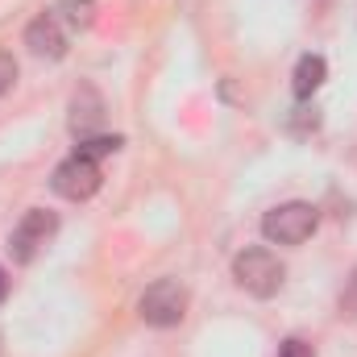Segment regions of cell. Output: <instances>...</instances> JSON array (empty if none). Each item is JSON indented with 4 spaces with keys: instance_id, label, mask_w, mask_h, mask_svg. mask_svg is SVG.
Wrapping results in <instances>:
<instances>
[{
    "instance_id": "obj_1",
    "label": "cell",
    "mask_w": 357,
    "mask_h": 357,
    "mask_svg": "<svg viewBox=\"0 0 357 357\" xmlns=\"http://www.w3.org/2000/svg\"><path fill=\"white\" fill-rule=\"evenodd\" d=\"M233 278H237V287L250 291L254 299H270V295L282 291L287 270H282V262H278L270 250L254 245V250H241V254L233 258Z\"/></svg>"
},
{
    "instance_id": "obj_8",
    "label": "cell",
    "mask_w": 357,
    "mask_h": 357,
    "mask_svg": "<svg viewBox=\"0 0 357 357\" xmlns=\"http://www.w3.org/2000/svg\"><path fill=\"white\" fill-rule=\"evenodd\" d=\"M324 75H328V63H324L320 54H303V59L295 63L291 88H295V96H299V100H307V96H316V91H320Z\"/></svg>"
},
{
    "instance_id": "obj_11",
    "label": "cell",
    "mask_w": 357,
    "mask_h": 357,
    "mask_svg": "<svg viewBox=\"0 0 357 357\" xmlns=\"http://www.w3.org/2000/svg\"><path fill=\"white\" fill-rule=\"evenodd\" d=\"M341 316H345V320H357V270L349 274V282H345V291H341Z\"/></svg>"
},
{
    "instance_id": "obj_6",
    "label": "cell",
    "mask_w": 357,
    "mask_h": 357,
    "mask_svg": "<svg viewBox=\"0 0 357 357\" xmlns=\"http://www.w3.org/2000/svg\"><path fill=\"white\" fill-rule=\"evenodd\" d=\"M25 46L38 54V59H63L67 54V29L54 13H38L29 25H25Z\"/></svg>"
},
{
    "instance_id": "obj_7",
    "label": "cell",
    "mask_w": 357,
    "mask_h": 357,
    "mask_svg": "<svg viewBox=\"0 0 357 357\" xmlns=\"http://www.w3.org/2000/svg\"><path fill=\"white\" fill-rule=\"evenodd\" d=\"M100 121H104V100L91 88H79L75 100H71V129H75L79 137H91V129H96Z\"/></svg>"
},
{
    "instance_id": "obj_4",
    "label": "cell",
    "mask_w": 357,
    "mask_h": 357,
    "mask_svg": "<svg viewBox=\"0 0 357 357\" xmlns=\"http://www.w3.org/2000/svg\"><path fill=\"white\" fill-rule=\"evenodd\" d=\"M59 233V216L54 212H46V208H33V212H25L21 220H17V229L8 233V254L17 258V262H33L42 250H46V241Z\"/></svg>"
},
{
    "instance_id": "obj_13",
    "label": "cell",
    "mask_w": 357,
    "mask_h": 357,
    "mask_svg": "<svg viewBox=\"0 0 357 357\" xmlns=\"http://www.w3.org/2000/svg\"><path fill=\"white\" fill-rule=\"evenodd\" d=\"M278 357H316V354H312V345H307V341H299V337H287V341L278 345Z\"/></svg>"
},
{
    "instance_id": "obj_12",
    "label": "cell",
    "mask_w": 357,
    "mask_h": 357,
    "mask_svg": "<svg viewBox=\"0 0 357 357\" xmlns=\"http://www.w3.org/2000/svg\"><path fill=\"white\" fill-rule=\"evenodd\" d=\"M13 84H17V59L0 50V96H4V91L13 88Z\"/></svg>"
},
{
    "instance_id": "obj_15",
    "label": "cell",
    "mask_w": 357,
    "mask_h": 357,
    "mask_svg": "<svg viewBox=\"0 0 357 357\" xmlns=\"http://www.w3.org/2000/svg\"><path fill=\"white\" fill-rule=\"evenodd\" d=\"M4 295H8V274H4V266H0V303H4Z\"/></svg>"
},
{
    "instance_id": "obj_10",
    "label": "cell",
    "mask_w": 357,
    "mask_h": 357,
    "mask_svg": "<svg viewBox=\"0 0 357 357\" xmlns=\"http://www.w3.org/2000/svg\"><path fill=\"white\" fill-rule=\"evenodd\" d=\"M121 150V137L112 133H91V137H79V150L75 154H84V158H91V162H100V158H108V154H116Z\"/></svg>"
},
{
    "instance_id": "obj_3",
    "label": "cell",
    "mask_w": 357,
    "mask_h": 357,
    "mask_svg": "<svg viewBox=\"0 0 357 357\" xmlns=\"http://www.w3.org/2000/svg\"><path fill=\"white\" fill-rule=\"evenodd\" d=\"M137 307H142V320L146 324L175 328V324H183V316H187V287L178 278H158V282L146 287V295H142Z\"/></svg>"
},
{
    "instance_id": "obj_2",
    "label": "cell",
    "mask_w": 357,
    "mask_h": 357,
    "mask_svg": "<svg viewBox=\"0 0 357 357\" xmlns=\"http://www.w3.org/2000/svg\"><path fill=\"white\" fill-rule=\"evenodd\" d=\"M316 225H320V212L303 199H291V204H278L262 216V237L274 245H299L316 233Z\"/></svg>"
},
{
    "instance_id": "obj_14",
    "label": "cell",
    "mask_w": 357,
    "mask_h": 357,
    "mask_svg": "<svg viewBox=\"0 0 357 357\" xmlns=\"http://www.w3.org/2000/svg\"><path fill=\"white\" fill-rule=\"evenodd\" d=\"M295 112H299V116H295V125H291L295 133H307V129H316V125H320L316 108H295Z\"/></svg>"
},
{
    "instance_id": "obj_9",
    "label": "cell",
    "mask_w": 357,
    "mask_h": 357,
    "mask_svg": "<svg viewBox=\"0 0 357 357\" xmlns=\"http://www.w3.org/2000/svg\"><path fill=\"white\" fill-rule=\"evenodd\" d=\"M54 17L63 25H71V29H88L91 17H96V0H59Z\"/></svg>"
},
{
    "instance_id": "obj_5",
    "label": "cell",
    "mask_w": 357,
    "mask_h": 357,
    "mask_svg": "<svg viewBox=\"0 0 357 357\" xmlns=\"http://www.w3.org/2000/svg\"><path fill=\"white\" fill-rule=\"evenodd\" d=\"M50 187L63 195V199H91L100 191V162H91L84 154H71L67 162L54 167Z\"/></svg>"
}]
</instances>
